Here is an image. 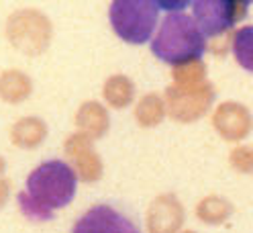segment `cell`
<instances>
[{"label": "cell", "mask_w": 253, "mask_h": 233, "mask_svg": "<svg viewBox=\"0 0 253 233\" xmlns=\"http://www.w3.org/2000/svg\"><path fill=\"white\" fill-rule=\"evenodd\" d=\"M78 176L74 168L61 160L37 166L27 178V188L19 194V205L25 217L33 221H47L53 213L66 207L76 194Z\"/></svg>", "instance_id": "cell-1"}, {"label": "cell", "mask_w": 253, "mask_h": 233, "mask_svg": "<svg viewBox=\"0 0 253 233\" xmlns=\"http://www.w3.org/2000/svg\"><path fill=\"white\" fill-rule=\"evenodd\" d=\"M207 49V41L194 19L184 12H169L164 19L157 35L151 41V51L166 64H184L190 59H200Z\"/></svg>", "instance_id": "cell-2"}, {"label": "cell", "mask_w": 253, "mask_h": 233, "mask_svg": "<svg viewBox=\"0 0 253 233\" xmlns=\"http://www.w3.org/2000/svg\"><path fill=\"white\" fill-rule=\"evenodd\" d=\"M160 6L151 0H115L110 4L108 17L115 33L133 45L145 43L157 23Z\"/></svg>", "instance_id": "cell-3"}, {"label": "cell", "mask_w": 253, "mask_h": 233, "mask_svg": "<svg viewBox=\"0 0 253 233\" xmlns=\"http://www.w3.org/2000/svg\"><path fill=\"white\" fill-rule=\"evenodd\" d=\"M51 21L35 8H23L10 14L6 23V37L12 47L27 55H39L49 47L51 41Z\"/></svg>", "instance_id": "cell-4"}, {"label": "cell", "mask_w": 253, "mask_h": 233, "mask_svg": "<svg viewBox=\"0 0 253 233\" xmlns=\"http://www.w3.org/2000/svg\"><path fill=\"white\" fill-rule=\"evenodd\" d=\"M247 0H196L192 2L194 23L204 37H216L245 19Z\"/></svg>", "instance_id": "cell-5"}, {"label": "cell", "mask_w": 253, "mask_h": 233, "mask_svg": "<svg viewBox=\"0 0 253 233\" xmlns=\"http://www.w3.org/2000/svg\"><path fill=\"white\" fill-rule=\"evenodd\" d=\"M214 100V86L204 82L196 88H178L169 86L166 90V106L173 121L192 123L204 117Z\"/></svg>", "instance_id": "cell-6"}, {"label": "cell", "mask_w": 253, "mask_h": 233, "mask_svg": "<svg viewBox=\"0 0 253 233\" xmlns=\"http://www.w3.org/2000/svg\"><path fill=\"white\" fill-rule=\"evenodd\" d=\"M212 127L225 141H241L253 129V117L245 104L227 100L216 106L212 115Z\"/></svg>", "instance_id": "cell-7"}, {"label": "cell", "mask_w": 253, "mask_h": 233, "mask_svg": "<svg viewBox=\"0 0 253 233\" xmlns=\"http://www.w3.org/2000/svg\"><path fill=\"white\" fill-rule=\"evenodd\" d=\"M72 233H141V231L113 207L96 205L76 221Z\"/></svg>", "instance_id": "cell-8"}, {"label": "cell", "mask_w": 253, "mask_h": 233, "mask_svg": "<svg viewBox=\"0 0 253 233\" xmlns=\"http://www.w3.org/2000/svg\"><path fill=\"white\" fill-rule=\"evenodd\" d=\"M66 153L74 160L76 176L84 182H96L102 176V160L94 151L92 139L84 133H74L66 139Z\"/></svg>", "instance_id": "cell-9"}, {"label": "cell", "mask_w": 253, "mask_h": 233, "mask_svg": "<svg viewBox=\"0 0 253 233\" xmlns=\"http://www.w3.org/2000/svg\"><path fill=\"white\" fill-rule=\"evenodd\" d=\"M184 223V207L176 194H160L147 211L149 233H178Z\"/></svg>", "instance_id": "cell-10"}, {"label": "cell", "mask_w": 253, "mask_h": 233, "mask_svg": "<svg viewBox=\"0 0 253 233\" xmlns=\"http://www.w3.org/2000/svg\"><path fill=\"white\" fill-rule=\"evenodd\" d=\"M76 125L90 139H98L108 131V113L106 108L96 102V100H88L84 102L76 113Z\"/></svg>", "instance_id": "cell-11"}, {"label": "cell", "mask_w": 253, "mask_h": 233, "mask_svg": "<svg viewBox=\"0 0 253 233\" xmlns=\"http://www.w3.org/2000/svg\"><path fill=\"white\" fill-rule=\"evenodd\" d=\"M45 137H47V125L39 117H23L10 129L12 143L23 149H33L41 145Z\"/></svg>", "instance_id": "cell-12"}, {"label": "cell", "mask_w": 253, "mask_h": 233, "mask_svg": "<svg viewBox=\"0 0 253 233\" xmlns=\"http://www.w3.org/2000/svg\"><path fill=\"white\" fill-rule=\"evenodd\" d=\"M33 92L31 78L21 70H6L0 74V98L6 102H23Z\"/></svg>", "instance_id": "cell-13"}, {"label": "cell", "mask_w": 253, "mask_h": 233, "mask_svg": "<svg viewBox=\"0 0 253 233\" xmlns=\"http://www.w3.org/2000/svg\"><path fill=\"white\" fill-rule=\"evenodd\" d=\"M102 94H104V100L113 108H125V106H129L133 102L135 84L126 76L115 74V76H110L108 80L104 82Z\"/></svg>", "instance_id": "cell-14"}, {"label": "cell", "mask_w": 253, "mask_h": 233, "mask_svg": "<svg viewBox=\"0 0 253 233\" xmlns=\"http://www.w3.org/2000/svg\"><path fill=\"white\" fill-rule=\"evenodd\" d=\"M231 215H233V205L227 198L216 196V194L204 196L202 200H198V205H196V217L200 221L209 223V225L225 223Z\"/></svg>", "instance_id": "cell-15"}, {"label": "cell", "mask_w": 253, "mask_h": 233, "mask_svg": "<svg viewBox=\"0 0 253 233\" xmlns=\"http://www.w3.org/2000/svg\"><path fill=\"white\" fill-rule=\"evenodd\" d=\"M166 100L155 94V92H151V94H145L143 98H141L135 106V119L141 127H155L160 125V123L164 121L166 117Z\"/></svg>", "instance_id": "cell-16"}, {"label": "cell", "mask_w": 253, "mask_h": 233, "mask_svg": "<svg viewBox=\"0 0 253 233\" xmlns=\"http://www.w3.org/2000/svg\"><path fill=\"white\" fill-rule=\"evenodd\" d=\"M171 76H173V82H176L173 86L196 88L207 82V66L200 59H190V61H184V64L173 66Z\"/></svg>", "instance_id": "cell-17"}, {"label": "cell", "mask_w": 253, "mask_h": 233, "mask_svg": "<svg viewBox=\"0 0 253 233\" xmlns=\"http://www.w3.org/2000/svg\"><path fill=\"white\" fill-rule=\"evenodd\" d=\"M231 47L239 66L247 72H253V25L241 27L237 33H233Z\"/></svg>", "instance_id": "cell-18"}, {"label": "cell", "mask_w": 253, "mask_h": 233, "mask_svg": "<svg viewBox=\"0 0 253 233\" xmlns=\"http://www.w3.org/2000/svg\"><path fill=\"white\" fill-rule=\"evenodd\" d=\"M229 162L237 172L251 174L253 172V147L251 145H237L229 153Z\"/></svg>", "instance_id": "cell-19"}, {"label": "cell", "mask_w": 253, "mask_h": 233, "mask_svg": "<svg viewBox=\"0 0 253 233\" xmlns=\"http://www.w3.org/2000/svg\"><path fill=\"white\" fill-rule=\"evenodd\" d=\"M8 194H10V184H8V180L0 178V207H2L6 200H8Z\"/></svg>", "instance_id": "cell-20"}, {"label": "cell", "mask_w": 253, "mask_h": 233, "mask_svg": "<svg viewBox=\"0 0 253 233\" xmlns=\"http://www.w3.org/2000/svg\"><path fill=\"white\" fill-rule=\"evenodd\" d=\"M4 168H6V162H4V158H2V155H0V174L4 172Z\"/></svg>", "instance_id": "cell-21"}, {"label": "cell", "mask_w": 253, "mask_h": 233, "mask_svg": "<svg viewBox=\"0 0 253 233\" xmlns=\"http://www.w3.org/2000/svg\"><path fill=\"white\" fill-rule=\"evenodd\" d=\"M182 233H196V231H192V229H188V231H182Z\"/></svg>", "instance_id": "cell-22"}]
</instances>
